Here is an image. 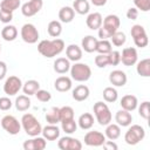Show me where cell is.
I'll list each match as a JSON object with an SVG mask.
<instances>
[{
  "mask_svg": "<svg viewBox=\"0 0 150 150\" xmlns=\"http://www.w3.org/2000/svg\"><path fill=\"white\" fill-rule=\"evenodd\" d=\"M127 18L129 20H136L138 18V9L135 8V7H130L127 11Z\"/></svg>",
  "mask_w": 150,
  "mask_h": 150,
  "instance_id": "obj_50",
  "label": "cell"
},
{
  "mask_svg": "<svg viewBox=\"0 0 150 150\" xmlns=\"http://www.w3.org/2000/svg\"><path fill=\"white\" fill-rule=\"evenodd\" d=\"M109 66H117L121 62V53L118 50H111L108 54Z\"/></svg>",
  "mask_w": 150,
  "mask_h": 150,
  "instance_id": "obj_43",
  "label": "cell"
},
{
  "mask_svg": "<svg viewBox=\"0 0 150 150\" xmlns=\"http://www.w3.org/2000/svg\"><path fill=\"white\" fill-rule=\"evenodd\" d=\"M42 6H43L42 0H28L21 6V13H22V15L29 18V16H33L36 13H39L41 11Z\"/></svg>",
  "mask_w": 150,
  "mask_h": 150,
  "instance_id": "obj_9",
  "label": "cell"
},
{
  "mask_svg": "<svg viewBox=\"0 0 150 150\" xmlns=\"http://www.w3.org/2000/svg\"><path fill=\"white\" fill-rule=\"evenodd\" d=\"M30 100H29V96L27 95H19L16 98H15V108L16 110L19 111H26L30 108Z\"/></svg>",
  "mask_w": 150,
  "mask_h": 150,
  "instance_id": "obj_32",
  "label": "cell"
},
{
  "mask_svg": "<svg viewBox=\"0 0 150 150\" xmlns=\"http://www.w3.org/2000/svg\"><path fill=\"white\" fill-rule=\"evenodd\" d=\"M74 118V109L69 105H64L60 108V122L68 121Z\"/></svg>",
  "mask_w": 150,
  "mask_h": 150,
  "instance_id": "obj_40",
  "label": "cell"
},
{
  "mask_svg": "<svg viewBox=\"0 0 150 150\" xmlns=\"http://www.w3.org/2000/svg\"><path fill=\"white\" fill-rule=\"evenodd\" d=\"M21 127L23 128L25 132L30 137L39 136L41 134V130H42V127H41L40 122L38 121V118L33 114H29V112L22 115Z\"/></svg>",
  "mask_w": 150,
  "mask_h": 150,
  "instance_id": "obj_2",
  "label": "cell"
},
{
  "mask_svg": "<svg viewBox=\"0 0 150 150\" xmlns=\"http://www.w3.org/2000/svg\"><path fill=\"white\" fill-rule=\"evenodd\" d=\"M1 38L5 41H14L18 38V29L13 25H6L1 30Z\"/></svg>",
  "mask_w": 150,
  "mask_h": 150,
  "instance_id": "obj_28",
  "label": "cell"
},
{
  "mask_svg": "<svg viewBox=\"0 0 150 150\" xmlns=\"http://www.w3.org/2000/svg\"><path fill=\"white\" fill-rule=\"evenodd\" d=\"M0 124L2 127V129L8 132L9 135H18L21 130V122H19V120L16 117H14L13 115H6L0 120Z\"/></svg>",
  "mask_w": 150,
  "mask_h": 150,
  "instance_id": "obj_6",
  "label": "cell"
},
{
  "mask_svg": "<svg viewBox=\"0 0 150 150\" xmlns=\"http://www.w3.org/2000/svg\"><path fill=\"white\" fill-rule=\"evenodd\" d=\"M90 95V90L87 86L84 84H80V86H76L73 91H71V96L75 101L77 102H82V101H86Z\"/></svg>",
  "mask_w": 150,
  "mask_h": 150,
  "instance_id": "obj_19",
  "label": "cell"
},
{
  "mask_svg": "<svg viewBox=\"0 0 150 150\" xmlns=\"http://www.w3.org/2000/svg\"><path fill=\"white\" fill-rule=\"evenodd\" d=\"M103 98L108 103H114L118 98V93L114 87H107L103 89Z\"/></svg>",
  "mask_w": 150,
  "mask_h": 150,
  "instance_id": "obj_35",
  "label": "cell"
},
{
  "mask_svg": "<svg viewBox=\"0 0 150 150\" xmlns=\"http://www.w3.org/2000/svg\"><path fill=\"white\" fill-rule=\"evenodd\" d=\"M97 39L93 35H86L82 41H81V47L84 52L87 53H94L96 52V46H97Z\"/></svg>",
  "mask_w": 150,
  "mask_h": 150,
  "instance_id": "obj_24",
  "label": "cell"
},
{
  "mask_svg": "<svg viewBox=\"0 0 150 150\" xmlns=\"http://www.w3.org/2000/svg\"><path fill=\"white\" fill-rule=\"evenodd\" d=\"M103 148L107 149V150H117V149H118L117 144H116L114 141H107V139H105V142L103 143Z\"/></svg>",
  "mask_w": 150,
  "mask_h": 150,
  "instance_id": "obj_51",
  "label": "cell"
},
{
  "mask_svg": "<svg viewBox=\"0 0 150 150\" xmlns=\"http://www.w3.org/2000/svg\"><path fill=\"white\" fill-rule=\"evenodd\" d=\"M61 128L62 130L68 134V135H71L76 131L77 129V122H75V120H68V121H62L61 122Z\"/></svg>",
  "mask_w": 150,
  "mask_h": 150,
  "instance_id": "obj_39",
  "label": "cell"
},
{
  "mask_svg": "<svg viewBox=\"0 0 150 150\" xmlns=\"http://www.w3.org/2000/svg\"><path fill=\"white\" fill-rule=\"evenodd\" d=\"M34 95L36 96V98L40 102H48L52 98V94L48 90H45V89H39Z\"/></svg>",
  "mask_w": 150,
  "mask_h": 150,
  "instance_id": "obj_45",
  "label": "cell"
},
{
  "mask_svg": "<svg viewBox=\"0 0 150 150\" xmlns=\"http://www.w3.org/2000/svg\"><path fill=\"white\" fill-rule=\"evenodd\" d=\"M134 5H135V8L142 12L150 11V0H134Z\"/></svg>",
  "mask_w": 150,
  "mask_h": 150,
  "instance_id": "obj_46",
  "label": "cell"
},
{
  "mask_svg": "<svg viewBox=\"0 0 150 150\" xmlns=\"http://www.w3.org/2000/svg\"><path fill=\"white\" fill-rule=\"evenodd\" d=\"M66 55H67V59L69 61H73V62H77L82 59V48L77 45H69L67 48H66Z\"/></svg>",
  "mask_w": 150,
  "mask_h": 150,
  "instance_id": "obj_22",
  "label": "cell"
},
{
  "mask_svg": "<svg viewBox=\"0 0 150 150\" xmlns=\"http://www.w3.org/2000/svg\"><path fill=\"white\" fill-rule=\"evenodd\" d=\"M25 150H43L47 146V139L45 137L35 136L32 139H27L23 142Z\"/></svg>",
  "mask_w": 150,
  "mask_h": 150,
  "instance_id": "obj_14",
  "label": "cell"
},
{
  "mask_svg": "<svg viewBox=\"0 0 150 150\" xmlns=\"http://www.w3.org/2000/svg\"><path fill=\"white\" fill-rule=\"evenodd\" d=\"M22 81L20 77L12 75L6 79L5 83H4V91L6 95L8 96H14L16 95L21 89H22Z\"/></svg>",
  "mask_w": 150,
  "mask_h": 150,
  "instance_id": "obj_8",
  "label": "cell"
},
{
  "mask_svg": "<svg viewBox=\"0 0 150 150\" xmlns=\"http://www.w3.org/2000/svg\"><path fill=\"white\" fill-rule=\"evenodd\" d=\"M73 82L71 79L68 76H59L54 82V88L60 93H66L71 89Z\"/></svg>",
  "mask_w": 150,
  "mask_h": 150,
  "instance_id": "obj_21",
  "label": "cell"
},
{
  "mask_svg": "<svg viewBox=\"0 0 150 150\" xmlns=\"http://www.w3.org/2000/svg\"><path fill=\"white\" fill-rule=\"evenodd\" d=\"M131 125V124H130ZM145 137V130L138 124H132L124 135V141L129 145H136Z\"/></svg>",
  "mask_w": 150,
  "mask_h": 150,
  "instance_id": "obj_5",
  "label": "cell"
},
{
  "mask_svg": "<svg viewBox=\"0 0 150 150\" xmlns=\"http://www.w3.org/2000/svg\"><path fill=\"white\" fill-rule=\"evenodd\" d=\"M112 50L111 42L109 40H98L96 46V52L98 54H109Z\"/></svg>",
  "mask_w": 150,
  "mask_h": 150,
  "instance_id": "obj_38",
  "label": "cell"
},
{
  "mask_svg": "<svg viewBox=\"0 0 150 150\" xmlns=\"http://www.w3.org/2000/svg\"><path fill=\"white\" fill-rule=\"evenodd\" d=\"M90 1L96 7H102V6H104L107 4V0H90Z\"/></svg>",
  "mask_w": 150,
  "mask_h": 150,
  "instance_id": "obj_53",
  "label": "cell"
},
{
  "mask_svg": "<svg viewBox=\"0 0 150 150\" xmlns=\"http://www.w3.org/2000/svg\"><path fill=\"white\" fill-rule=\"evenodd\" d=\"M41 134L47 141H56L60 137V129L56 124H48L42 128Z\"/></svg>",
  "mask_w": 150,
  "mask_h": 150,
  "instance_id": "obj_18",
  "label": "cell"
},
{
  "mask_svg": "<svg viewBox=\"0 0 150 150\" xmlns=\"http://www.w3.org/2000/svg\"><path fill=\"white\" fill-rule=\"evenodd\" d=\"M122 109L124 110H128V111H134L137 107H138V100L135 95H131V94H128V95H124L122 98H121V102H120Z\"/></svg>",
  "mask_w": 150,
  "mask_h": 150,
  "instance_id": "obj_17",
  "label": "cell"
},
{
  "mask_svg": "<svg viewBox=\"0 0 150 150\" xmlns=\"http://www.w3.org/2000/svg\"><path fill=\"white\" fill-rule=\"evenodd\" d=\"M64 49V41L55 38L54 40H42L38 45V52L48 59L60 55Z\"/></svg>",
  "mask_w": 150,
  "mask_h": 150,
  "instance_id": "obj_1",
  "label": "cell"
},
{
  "mask_svg": "<svg viewBox=\"0 0 150 150\" xmlns=\"http://www.w3.org/2000/svg\"><path fill=\"white\" fill-rule=\"evenodd\" d=\"M20 35H21V39L26 43H29V45H33V43L38 42V40L40 38L39 30L33 23H25L21 27Z\"/></svg>",
  "mask_w": 150,
  "mask_h": 150,
  "instance_id": "obj_7",
  "label": "cell"
},
{
  "mask_svg": "<svg viewBox=\"0 0 150 150\" xmlns=\"http://www.w3.org/2000/svg\"><path fill=\"white\" fill-rule=\"evenodd\" d=\"M74 16H75V12L73 9V7H69V6H64L62 7L60 11H59V19H60V22H63V23H69L74 20Z\"/></svg>",
  "mask_w": 150,
  "mask_h": 150,
  "instance_id": "obj_27",
  "label": "cell"
},
{
  "mask_svg": "<svg viewBox=\"0 0 150 150\" xmlns=\"http://www.w3.org/2000/svg\"><path fill=\"white\" fill-rule=\"evenodd\" d=\"M130 34H131L132 38H136V36L146 34V32H145V28L142 25H134L131 27V29H130Z\"/></svg>",
  "mask_w": 150,
  "mask_h": 150,
  "instance_id": "obj_47",
  "label": "cell"
},
{
  "mask_svg": "<svg viewBox=\"0 0 150 150\" xmlns=\"http://www.w3.org/2000/svg\"><path fill=\"white\" fill-rule=\"evenodd\" d=\"M47 32L52 38H59L62 33V25L57 20H53L47 26Z\"/></svg>",
  "mask_w": 150,
  "mask_h": 150,
  "instance_id": "obj_33",
  "label": "cell"
},
{
  "mask_svg": "<svg viewBox=\"0 0 150 150\" xmlns=\"http://www.w3.org/2000/svg\"><path fill=\"white\" fill-rule=\"evenodd\" d=\"M39 89H40V83L36 80H28L22 84V91L27 96L34 95Z\"/></svg>",
  "mask_w": 150,
  "mask_h": 150,
  "instance_id": "obj_31",
  "label": "cell"
},
{
  "mask_svg": "<svg viewBox=\"0 0 150 150\" xmlns=\"http://www.w3.org/2000/svg\"><path fill=\"white\" fill-rule=\"evenodd\" d=\"M0 53H1V45H0Z\"/></svg>",
  "mask_w": 150,
  "mask_h": 150,
  "instance_id": "obj_54",
  "label": "cell"
},
{
  "mask_svg": "<svg viewBox=\"0 0 150 150\" xmlns=\"http://www.w3.org/2000/svg\"><path fill=\"white\" fill-rule=\"evenodd\" d=\"M84 144L88 146H102L103 143L105 142V136L97 131V130H93V131H88L84 135Z\"/></svg>",
  "mask_w": 150,
  "mask_h": 150,
  "instance_id": "obj_10",
  "label": "cell"
},
{
  "mask_svg": "<svg viewBox=\"0 0 150 150\" xmlns=\"http://www.w3.org/2000/svg\"><path fill=\"white\" fill-rule=\"evenodd\" d=\"M94 116L90 114V112H84L82 114L79 120H77V125L82 129V130H89L93 125H94Z\"/></svg>",
  "mask_w": 150,
  "mask_h": 150,
  "instance_id": "obj_26",
  "label": "cell"
},
{
  "mask_svg": "<svg viewBox=\"0 0 150 150\" xmlns=\"http://www.w3.org/2000/svg\"><path fill=\"white\" fill-rule=\"evenodd\" d=\"M45 118H46V121H47L48 124H57L60 122V108L52 107L47 111Z\"/></svg>",
  "mask_w": 150,
  "mask_h": 150,
  "instance_id": "obj_34",
  "label": "cell"
},
{
  "mask_svg": "<svg viewBox=\"0 0 150 150\" xmlns=\"http://www.w3.org/2000/svg\"><path fill=\"white\" fill-rule=\"evenodd\" d=\"M7 74V64L4 61H0V80H4Z\"/></svg>",
  "mask_w": 150,
  "mask_h": 150,
  "instance_id": "obj_52",
  "label": "cell"
},
{
  "mask_svg": "<svg viewBox=\"0 0 150 150\" xmlns=\"http://www.w3.org/2000/svg\"><path fill=\"white\" fill-rule=\"evenodd\" d=\"M136 71L142 77H149L150 76V59H143L139 62H136Z\"/></svg>",
  "mask_w": 150,
  "mask_h": 150,
  "instance_id": "obj_29",
  "label": "cell"
},
{
  "mask_svg": "<svg viewBox=\"0 0 150 150\" xmlns=\"http://www.w3.org/2000/svg\"><path fill=\"white\" fill-rule=\"evenodd\" d=\"M13 102L11 101L9 97H0V110L2 111H7L12 108Z\"/></svg>",
  "mask_w": 150,
  "mask_h": 150,
  "instance_id": "obj_48",
  "label": "cell"
},
{
  "mask_svg": "<svg viewBox=\"0 0 150 150\" xmlns=\"http://www.w3.org/2000/svg\"><path fill=\"white\" fill-rule=\"evenodd\" d=\"M104 136L105 138L110 139V141H115L121 136V127L117 123H109L105 125V130H104Z\"/></svg>",
  "mask_w": 150,
  "mask_h": 150,
  "instance_id": "obj_23",
  "label": "cell"
},
{
  "mask_svg": "<svg viewBox=\"0 0 150 150\" xmlns=\"http://www.w3.org/2000/svg\"><path fill=\"white\" fill-rule=\"evenodd\" d=\"M115 122L120 127H129L132 122V115L130 114V111L121 109L115 115Z\"/></svg>",
  "mask_w": 150,
  "mask_h": 150,
  "instance_id": "obj_20",
  "label": "cell"
},
{
  "mask_svg": "<svg viewBox=\"0 0 150 150\" xmlns=\"http://www.w3.org/2000/svg\"><path fill=\"white\" fill-rule=\"evenodd\" d=\"M70 76L76 82H86L91 76V69L87 63L83 62H75L73 66H70Z\"/></svg>",
  "mask_w": 150,
  "mask_h": 150,
  "instance_id": "obj_3",
  "label": "cell"
},
{
  "mask_svg": "<svg viewBox=\"0 0 150 150\" xmlns=\"http://www.w3.org/2000/svg\"><path fill=\"white\" fill-rule=\"evenodd\" d=\"M20 1L21 0H2L0 2V9L7 11V12H14L20 7Z\"/></svg>",
  "mask_w": 150,
  "mask_h": 150,
  "instance_id": "obj_36",
  "label": "cell"
},
{
  "mask_svg": "<svg viewBox=\"0 0 150 150\" xmlns=\"http://www.w3.org/2000/svg\"><path fill=\"white\" fill-rule=\"evenodd\" d=\"M95 64L98 68H104V67L109 66L108 54H98L97 56H95Z\"/></svg>",
  "mask_w": 150,
  "mask_h": 150,
  "instance_id": "obj_42",
  "label": "cell"
},
{
  "mask_svg": "<svg viewBox=\"0 0 150 150\" xmlns=\"http://www.w3.org/2000/svg\"><path fill=\"white\" fill-rule=\"evenodd\" d=\"M13 20V13L7 12L4 9H0V21L4 23H9Z\"/></svg>",
  "mask_w": 150,
  "mask_h": 150,
  "instance_id": "obj_49",
  "label": "cell"
},
{
  "mask_svg": "<svg viewBox=\"0 0 150 150\" xmlns=\"http://www.w3.org/2000/svg\"><path fill=\"white\" fill-rule=\"evenodd\" d=\"M110 40H111V43L116 47H122L125 41H127V36L123 32H120V30H116L111 36H110Z\"/></svg>",
  "mask_w": 150,
  "mask_h": 150,
  "instance_id": "obj_37",
  "label": "cell"
},
{
  "mask_svg": "<svg viewBox=\"0 0 150 150\" xmlns=\"http://www.w3.org/2000/svg\"><path fill=\"white\" fill-rule=\"evenodd\" d=\"M120 25H121V20H120V18H118L117 15H115V14H109V15H107V16L103 19V21H102V27L105 28L111 35H112L116 30H118Z\"/></svg>",
  "mask_w": 150,
  "mask_h": 150,
  "instance_id": "obj_13",
  "label": "cell"
},
{
  "mask_svg": "<svg viewBox=\"0 0 150 150\" xmlns=\"http://www.w3.org/2000/svg\"><path fill=\"white\" fill-rule=\"evenodd\" d=\"M137 59H138L137 49L134 48V47H127L121 53V62L124 66H127V67H130V66L136 64Z\"/></svg>",
  "mask_w": 150,
  "mask_h": 150,
  "instance_id": "obj_12",
  "label": "cell"
},
{
  "mask_svg": "<svg viewBox=\"0 0 150 150\" xmlns=\"http://www.w3.org/2000/svg\"><path fill=\"white\" fill-rule=\"evenodd\" d=\"M132 39H134L135 46L138 47V48H144L149 43V39H148L146 34H143V35H139V36H136V38H132Z\"/></svg>",
  "mask_w": 150,
  "mask_h": 150,
  "instance_id": "obj_44",
  "label": "cell"
},
{
  "mask_svg": "<svg viewBox=\"0 0 150 150\" xmlns=\"http://www.w3.org/2000/svg\"><path fill=\"white\" fill-rule=\"evenodd\" d=\"M127 81H128L127 74L123 70L116 69L109 74V82L115 87H123V86H125Z\"/></svg>",
  "mask_w": 150,
  "mask_h": 150,
  "instance_id": "obj_15",
  "label": "cell"
},
{
  "mask_svg": "<svg viewBox=\"0 0 150 150\" xmlns=\"http://www.w3.org/2000/svg\"><path fill=\"white\" fill-rule=\"evenodd\" d=\"M102 21H103V18H102L101 13L94 12V13L88 14V16L86 19V25H87V27L89 29L96 30L102 26Z\"/></svg>",
  "mask_w": 150,
  "mask_h": 150,
  "instance_id": "obj_16",
  "label": "cell"
},
{
  "mask_svg": "<svg viewBox=\"0 0 150 150\" xmlns=\"http://www.w3.org/2000/svg\"><path fill=\"white\" fill-rule=\"evenodd\" d=\"M57 146L61 150H81L82 143L77 138H74L70 136H64L59 139Z\"/></svg>",
  "mask_w": 150,
  "mask_h": 150,
  "instance_id": "obj_11",
  "label": "cell"
},
{
  "mask_svg": "<svg viewBox=\"0 0 150 150\" xmlns=\"http://www.w3.org/2000/svg\"><path fill=\"white\" fill-rule=\"evenodd\" d=\"M70 61L67 57H57L54 61V70L57 74H66L70 69Z\"/></svg>",
  "mask_w": 150,
  "mask_h": 150,
  "instance_id": "obj_25",
  "label": "cell"
},
{
  "mask_svg": "<svg viewBox=\"0 0 150 150\" xmlns=\"http://www.w3.org/2000/svg\"><path fill=\"white\" fill-rule=\"evenodd\" d=\"M138 114L144 120H148L149 118V115H150V102L149 101H144V102H142L139 104V107H138Z\"/></svg>",
  "mask_w": 150,
  "mask_h": 150,
  "instance_id": "obj_41",
  "label": "cell"
},
{
  "mask_svg": "<svg viewBox=\"0 0 150 150\" xmlns=\"http://www.w3.org/2000/svg\"><path fill=\"white\" fill-rule=\"evenodd\" d=\"M26 1H28V0H26Z\"/></svg>",
  "mask_w": 150,
  "mask_h": 150,
  "instance_id": "obj_55",
  "label": "cell"
},
{
  "mask_svg": "<svg viewBox=\"0 0 150 150\" xmlns=\"http://www.w3.org/2000/svg\"><path fill=\"white\" fill-rule=\"evenodd\" d=\"M93 111H94V115H95L96 121L102 127L103 125L105 127L112 120V115H111V111H110L109 107L107 105V103H103L102 101H98V102H96L94 104Z\"/></svg>",
  "mask_w": 150,
  "mask_h": 150,
  "instance_id": "obj_4",
  "label": "cell"
},
{
  "mask_svg": "<svg viewBox=\"0 0 150 150\" xmlns=\"http://www.w3.org/2000/svg\"><path fill=\"white\" fill-rule=\"evenodd\" d=\"M73 9L75 13L80 14V15H84L88 14L90 11V5L87 0H74L73 2Z\"/></svg>",
  "mask_w": 150,
  "mask_h": 150,
  "instance_id": "obj_30",
  "label": "cell"
}]
</instances>
